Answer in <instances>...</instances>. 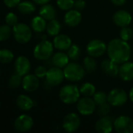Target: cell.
I'll return each mask as SVG.
<instances>
[{"label":"cell","mask_w":133,"mask_h":133,"mask_svg":"<svg viewBox=\"0 0 133 133\" xmlns=\"http://www.w3.org/2000/svg\"><path fill=\"white\" fill-rule=\"evenodd\" d=\"M107 52L110 59L117 64H122L129 60L131 48L127 41L122 38H115L108 44Z\"/></svg>","instance_id":"cell-1"},{"label":"cell","mask_w":133,"mask_h":133,"mask_svg":"<svg viewBox=\"0 0 133 133\" xmlns=\"http://www.w3.org/2000/svg\"><path fill=\"white\" fill-rule=\"evenodd\" d=\"M80 90L75 85H65L59 91V98L65 104H72L76 103L80 97Z\"/></svg>","instance_id":"cell-2"},{"label":"cell","mask_w":133,"mask_h":133,"mask_svg":"<svg viewBox=\"0 0 133 133\" xmlns=\"http://www.w3.org/2000/svg\"><path fill=\"white\" fill-rule=\"evenodd\" d=\"M12 35L18 43L26 44L31 40L32 30L28 25L23 23H18L12 26Z\"/></svg>","instance_id":"cell-3"},{"label":"cell","mask_w":133,"mask_h":133,"mask_svg":"<svg viewBox=\"0 0 133 133\" xmlns=\"http://www.w3.org/2000/svg\"><path fill=\"white\" fill-rule=\"evenodd\" d=\"M65 79L71 82H76L81 80L84 76L86 70L83 66L78 63L72 62L69 63L64 68Z\"/></svg>","instance_id":"cell-4"},{"label":"cell","mask_w":133,"mask_h":133,"mask_svg":"<svg viewBox=\"0 0 133 133\" xmlns=\"http://www.w3.org/2000/svg\"><path fill=\"white\" fill-rule=\"evenodd\" d=\"M54 51V44L48 41H42L34 49V56L37 60L45 61L51 58Z\"/></svg>","instance_id":"cell-5"},{"label":"cell","mask_w":133,"mask_h":133,"mask_svg":"<svg viewBox=\"0 0 133 133\" xmlns=\"http://www.w3.org/2000/svg\"><path fill=\"white\" fill-rule=\"evenodd\" d=\"M128 100L126 92L121 88L112 90L108 95V102L114 107H121L124 105Z\"/></svg>","instance_id":"cell-6"},{"label":"cell","mask_w":133,"mask_h":133,"mask_svg":"<svg viewBox=\"0 0 133 133\" xmlns=\"http://www.w3.org/2000/svg\"><path fill=\"white\" fill-rule=\"evenodd\" d=\"M108 50V45L99 39H94L90 41L87 46V51L89 55L97 58L103 55Z\"/></svg>","instance_id":"cell-7"},{"label":"cell","mask_w":133,"mask_h":133,"mask_svg":"<svg viewBox=\"0 0 133 133\" xmlns=\"http://www.w3.org/2000/svg\"><path fill=\"white\" fill-rule=\"evenodd\" d=\"M97 108V104L90 97H83L77 101V110L82 115L87 116L92 115Z\"/></svg>","instance_id":"cell-8"},{"label":"cell","mask_w":133,"mask_h":133,"mask_svg":"<svg viewBox=\"0 0 133 133\" xmlns=\"http://www.w3.org/2000/svg\"><path fill=\"white\" fill-rule=\"evenodd\" d=\"M46 83L51 87H56L60 85L65 79L64 71L58 67H52L48 70L45 76Z\"/></svg>","instance_id":"cell-9"},{"label":"cell","mask_w":133,"mask_h":133,"mask_svg":"<svg viewBox=\"0 0 133 133\" xmlns=\"http://www.w3.org/2000/svg\"><path fill=\"white\" fill-rule=\"evenodd\" d=\"M114 128L118 133H133V120L128 116H119L114 122Z\"/></svg>","instance_id":"cell-10"},{"label":"cell","mask_w":133,"mask_h":133,"mask_svg":"<svg viewBox=\"0 0 133 133\" xmlns=\"http://www.w3.org/2000/svg\"><path fill=\"white\" fill-rule=\"evenodd\" d=\"M34 119L28 115H21L18 116L13 123L15 130L18 132H26L32 129Z\"/></svg>","instance_id":"cell-11"},{"label":"cell","mask_w":133,"mask_h":133,"mask_svg":"<svg viewBox=\"0 0 133 133\" xmlns=\"http://www.w3.org/2000/svg\"><path fill=\"white\" fill-rule=\"evenodd\" d=\"M80 118L76 113L66 115L62 122V128L67 132H74L80 127Z\"/></svg>","instance_id":"cell-12"},{"label":"cell","mask_w":133,"mask_h":133,"mask_svg":"<svg viewBox=\"0 0 133 133\" xmlns=\"http://www.w3.org/2000/svg\"><path fill=\"white\" fill-rule=\"evenodd\" d=\"M40 85L39 78L34 74H26L23 78L22 87L25 91L34 92L36 91Z\"/></svg>","instance_id":"cell-13"},{"label":"cell","mask_w":133,"mask_h":133,"mask_svg":"<svg viewBox=\"0 0 133 133\" xmlns=\"http://www.w3.org/2000/svg\"><path fill=\"white\" fill-rule=\"evenodd\" d=\"M15 71L22 76H26L30 70V62L25 56H19L15 61Z\"/></svg>","instance_id":"cell-14"},{"label":"cell","mask_w":133,"mask_h":133,"mask_svg":"<svg viewBox=\"0 0 133 133\" xmlns=\"http://www.w3.org/2000/svg\"><path fill=\"white\" fill-rule=\"evenodd\" d=\"M132 19V18L131 14L128 11L123 9L117 11L113 16L114 23L120 27L129 26L131 23Z\"/></svg>","instance_id":"cell-15"},{"label":"cell","mask_w":133,"mask_h":133,"mask_svg":"<svg viewBox=\"0 0 133 133\" xmlns=\"http://www.w3.org/2000/svg\"><path fill=\"white\" fill-rule=\"evenodd\" d=\"M82 20L81 12L77 9H69L64 16L65 24L70 27L78 26Z\"/></svg>","instance_id":"cell-16"},{"label":"cell","mask_w":133,"mask_h":133,"mask_svg":"<svg viewBox=\"0 0 133 133\" xmlns=\"http://www.w3.org/2000/svg\"><path fill=\"white\" fill-rule=\"evenodd\" d=\"M114 124H112L111 118L108 115L101 117L95 124V129L97 132L110 133L112 132Z\"/></svg>","instance_id":"cell-17"},{"label":"cell","mask_w":133,"mask_h":133,"mask_svg":"<svg viewBox=\"0 0 133 133\" xmlns=\"http://www.w3.org/2000/svg\"><path fill=\"white\" fill-rule=\"evenodd\" d=\"M118 64L112 61L111 59L104 60L101 63V69L104 73L110 77H116L119 72Z\"/></svg>","instance_id":"cell-18"},{"label":"cell","mask_w":133,"mask_h":133,"mask_svg":"<svg viewBox=\"0 0 133 133\" xmlns=\"http://www.w3.org/2000/svg\"><path fill=\"white\" fill-rule=\"evenodd\" d=\"M53 44L56 49L65 51L72 46V40L66 34H58L54 38Z\"/></svg>","instance_id":"cell-19"},{"label":"cell","mask_w":133,"mask_h":133,"mask_svg":"<svg viewBox=\"0 0 133 133\" xmlns=\"http://www.w3.org/2000/svg\"><path fill=\"white\" fill-rule=\"evenodd\" d=\"M119 76L124 81H131L133 79V62H125L121 64L119 67Z\"/></svg>","instance_id":"cell-20"},{"label":"cell","mask_w":133,"mask_h":133,"mask_svg":"<svg viewBox=\"0 0 133 133\" xmlns=\"http://www.w3.org/2000/svg\"><path fill=\"white\" fill-rule=\"evenodd\" d=\"M35 102L33 99H31L30 97L24 95V94H20L16 97V106L22 111H29L30 110L35 104Z\"/></svg>","instance_id":"cell-21"},{"label":"cell","mask_w":133,"mask_h":133,"mask_svg":"<svg viewBox=\"0 0 133 133\" xmlns=\"http://www.w3.org/2000/svg\"><path fill=\"white\" fill-rule=\"evenodd\" d=\"M69 57L68 55V54H65L64 52L59 51L55 53L51 58V62L52 64L58 68H65L68 64H69Z\"/></svg>","instance_id":"cell-22"},{"label":"cell","mask_w":133,"mask_h":133,"mask_svg":"<svg viewBox=\"0 0 133 133\" xmlns=\"http://www.w3.org/2000/svg\"><path fill=\"white\" fill-rule=\"evenodd\" d=\"M39 15L42 16L46 20H51L54 19L56 16V11L54 6L49 4L42 5V6L39 9Z\"/></svg>","instance_id":"cell-23"},{"label":"cell","mask_w":133,"mask_h":133,"mask_svg":"<svg viewBox=\"0 0 133 133\" xmlns=\"http://www.w3.org/2000/svg\"><path fill=\"white\" fill-rule=\"evenodd\" d=\"M30 25H31L32 30H34L37 33L43 32L46 29V27H47L46 19H44L41 16H37L34 17L31 19Z\"/></svg>","instance_id":"cell-24"},{"label":"cell","mask_w":133,"mask_h":133,"mask_svg":"<svg viewBox=\"0 0 133 133\" xmlns=\"http://www.w3.org/2000/svg\"><path fill=\"white\" fill-rule=\"evenodd\" d=\"M18 11L24 15H28L33 13L36 10V5L30 1H23L20 2L17 5Z\"/></svg>","instance_id":"cell-25"},{"label":"cell","mask_w":133,"mask_h":133,"mask_svg":"<svg viewBox=\"0 0 133 133\" xmlns=\"http://www.w3.org/2000/svg\"><path fill=\"white\" fill-rule=\"evenodd\" d=\"M61 29H62L61 23H59V21H58L55 19L50 20L47 24V27H46L47 33L50 36H57L58 34H59Z\"/></svg>","instance_id":"cell-26"},{"label":"cell","mask_w":133,"mask_h":133,"mask_svg":"<svg viewBox=\"0 0 133 133\" xmlns=\"http://www.w3.org/2000/svg\"><path fill=\"white\" fill-rule=\"evenodd\" d=\"M83 67L86 70V72L91 73L94 72L97 70V64L96 60L92 56H87L83 59Z\"/></svg>","instance_id":"cell-27"},{"label":"cell","mask_w":133,"mask_h":133,"mask_svg":"<svg viewBox=\"0 0 133 133\" xmlns=\"http://www.w3.org/2000/svg\"><path fill=\"white\" fill-rule=\"evenodd\" d=\"M80 93L84 97H92L96 93V87L90 83H84L79 88Z\"/></svg>","instance_id":"cell-28"},{"label":"cell","mask_w":133,"mask_h":133,"mask_svg":"<svg viewBox=\"0 0 133 133\" xmlns=\"http://www.w3.org/2000/svg\"><path fill=\"white\" fill-rule=\"evenodd\" d=\"M22 81H23L22 76L16 72L10 76L8 82V85L11 89H16L22 84Z\"/></svg>","instance_id":"cell-29"},{"label":"cell","mask_w":133,"mask_h":133,"mask_svg":"<svg viewBox=\"0 0 133 133\" xmlns=\"http://www.w3.org/2000/svg\"><path fill=\"white\" fill-rule=\"evenodd\" d=\"M68 55L70 59L72 60H78L81 55V49L77 44H72V46L67 50Z\"/></svg>","instance_id":"cell-30"},{"label":"cell","mask_w":133,"mask_h":133,"mask_svg":"<svg viewBox=\"0 0 133 133\" xmlns=\"http://www.w3.org/2000/svg\"><path fill=\"white\" fill-rule=\"evenodd\" d=\"M14 58L13 53L9 49H2L0 51V62L3 64L9 63Z\"/></svg>","instance_id":"cell-31"},{"label":"cell","mask_w":133,"mask_h":133,"mask_svg":"<svg viewBox=\"0 0 133 133\" xmlns=\"http://www.w3.org/2000/svg\"><path fill=\"white\" fill-rule=\"evenodd\" d=\"M12 34V30L11 26L8 24H4L0 27V41H4L8 40Z\"/></svg>","instance_id":"cell-32"},{"label":"cell","mask_w":133,"mask_h":133,"mask_svg":"<svg viewBox=\"0 0 133 133\" xmlns=\"http://www.w3.org/2000/svg\"><path fill=\"white\" fill-rule=\"evenodd\" d=\"M110 111H111V104L107 102L99 104L97 109V114L100 117H104L108 115Z\"/></svg>","instance_id":"cell-33"},{"label":"cell","mask_w":133,"mask_h":133,"mask_svg":"<svg viewBox=\"0 0 133 133\" xmlns=\"http://www.w3.org/2000/svg\"><path fill=\"white\" fill-rule=\"evenodd\" d=\"M74 0H57V5L62 10H69L74 7Z\"/></svg>","instance_id":"cell-34"},{"label":"cell","mask_w":133,"mask_h":133,"mask_svg":"<svg viewBox=\"0 0 133 133\" xmlns=\"http://www.w3.org/2000/svg\"><path fill=\"white\" fill-rule=\"evenodd\" d=\"M132 36L133 30L130 27H129L128 26L122 27V30L120 31V37L122 40H124L125 41H129V40H131Z\"/></svg>","instance_id":"cell-35"},{"label":"cell","mask_w":133,"mask_h":133,"mask_svg":"<svg viewBox=\"0 0 133 133\" xmlns=\"http://www.w3.org/2000/svg\"><path fill=\"white\" fill-rule=\"evenodd\" d=\"M94 100L96 102L97 105H99L105 102H108V95L103 91H98L94 94Z\"/></svg>","instance_id":"cell-36"},{"label":"cell","mask_w":133,"mask_h":133,"mask_svg":"<svg viewBox=\"0 0 133 133\" xmlns=\"http://www.w3.org/2000/svg\"><path fill=\"white\" fill-rule=\"evenodd\" d=\"M5 23L11 26H13L16 23H18V17H17V16L15 13L11 12H9L5 16Z\"/></svg>","instance_id":"cell-37"},{"label":"cell","mask_w":133,"mask_h":133,"mask_svg":"<svg viewBox=\"0 0 133 133\" xmlns=\"http://www.w3.org/2000/svg\"><path fill=\"white\" fill-rule=\"evenodd\" d=\"M47 72H48L47 69L44 66H43V65L37 66L35 69V71H34V74L38 78H44V77H45L46 75H47Z\"/></svg>","instance_id":"cell-38"},{"label":"cell","mask_w":133,"mask_h":133,"mask_svg":"<svg viewBox=\"0 0 133 133\" xmlns=\"http://www.w3.org/2000/svg\"><path fill=\"white\" fill-rule=\"evenodd\" d=\"M74 7L76 8V9H77L79 11H81V10L85 9L86 2L84 0H76V1H75Z\"/></svg>","instance_id":"cell-39"},{"label":"cell","mask_w":133,"mask_h":133,"mask_svg":"<svg viewBox=\"0 0 133 133\" xmlns=\"http://www.w3.org/2000/svg\"><path fill=\"white\" fill-rule=\"evenodd\" d=\"M3 2L7 7L13 8V7L17 6L19 4L20 0H3Z\"/></svg>","instance_id":"cell-40"},{"label":"cell","mask_w":133,"mask_h":133,"mask_svg":"<svg viewBox=\"0 0 133 133\" xmlns=\"http://www.w3.org/2000/svg\"><path fill=\"white\" fill-rule=\"evenodd\" d=\"M111 2L116 5H122L125 3L126 0H111Z\"/></svg>","instance_id":"cell-41"},{"label":"cell","mask_w":133,"mask_h":133,"mask_svg":"<svg viewBox=\"0 0 133 133\" xmlns=\"http://www.w3.org/2000/svg\"><path fill=\"white\" fill-rule=\"evenodd\" d=\"M32 1L38 5H44V4H47L48 2H49L51 0H32Z\"/></svg>","instance_id":"cell-42"},{"label":"cell","mask_w":133,"mask_h":133,"mask_svg":"<svg viewBox=\"0 0 133 133\" xmlns=\"http://www.w3.org/2000/svg\"><path fill=\"white\" fill-rule=\"evenodd\" d=\"M129 99L131 100V101L133 103V87L131 89V90H130V92H129Z\"/></svg>","instance_id":"cell-43"}]
</instances>
